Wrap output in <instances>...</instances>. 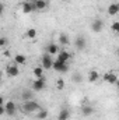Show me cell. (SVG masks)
<instances>
[{
    "mask_svg": "<svg viewBox=\"0 0 119 120\" xmlns=\"http://www.w3.org/2000/svg\"><path fill=\"white\" fill-rule=\"evenodd\" d=\"M45 50H46V53H49L51 56H53V55H58L59 53V46L56 43H49L45 48Z\"/></svg>",
    "mask_w": 119,
    "mask_h": 120,
    "instance_id": "obj_13",
    "label": "cell"
},
{
    "mask_svg": "<svg viewBox=\"0 0 119 120\" xmlns=\"http://www.w3.org/2000/svg\"><path fill=\"white\" fill-rule=\"evenodd\" d=\"M111 30L114 31V32H118V31H119V22H118V21L112 22V25H111Z\"/></svg>",
    "mask_w": 119,
    "mask_h": 120,
    "instance_id": "obj_27",
    "label": "cell"
},
{
    "mask_svg": "<svg viewBox=\"0 0 119 120\" xmlns=\"http://www.w3.org/2000/svg\"><path fill=\"white\" fill-rule=\"evenodd\" d=\"M52 63H53V59H52V56L49 55V53H44L42 56H41V67L44 68V70H51L52 68Z\"/></svg>",
    "mask_w": 119,
    "mask_h": 120,
    "instance_id": "obj_2",
    "label": "cell"
},
{
    "mask_svg": "<svg viewBox=\"0 0 119 120\" xmlns=\"http://www.w3.org/2000/svg\"><path fill=\"white\" fill-rule=\"evenodd\" d=\"M4 71H6V74H7L8 77H11V78L18 77V74H20V70H18V66H17V64H7Z\"/></svg>",
    "mask_w": 119,
    "mask_h": 120,
    "instance_id": "obj_6",
    "label": "cell"
},
{
    "mask_svg": "<svg viewBox=\"0 0 119 120\" xmlns=\"http://www.w3.org/2000/svg\"><path fill=\"white\" fill-rule=\"evenodd\" d=\"M3 106H4V115H7V116H14L17 113V106H16V103L13 101L4 102Z\"/></svg>",
    "mask_w": 119,
    "mask_h": 120,
    "instance_id": "obj_3",
    "label": "cell"
},
{
    "mask_svg": "<svg viewBox=\"0 0 119 120\" xmlns=\"http://www.w3.org/2000/svg\"><path fill=\"white\" fill-rule=\"evenodd\" d=\"M4 115V106H0V116Z\"/></svg>",
    "mask_w": 119,
    "mask_h": 120,
    "instance_id": "obj_30",
    "label": "cell"
},
{
    "mask_svg": "<svg viewBox=\"0 0 119 120\" xmlns=\"http://www.w3.org/2000/svg\"><path fill=\"white\" fill-rule=\"evenodd\" d=\"M7 43H8V39H7L6 36H0V48L7 46Z\"/></svg>",
    "mask_w": 119,
    "mask_h": 120,
    "instance_id": "obj_26",
    "label": "cell"
},
{
    "mask_svg": "<svg viewBox=\"0 0 119 120\" xmlns=\"http://www.w3.org/2000/svg\"><path fill=\"white\" fill-rule=\"evenodd\" d=\"M87 78H88V82H97L98 78H99V73L97 70H90Z\"/></svg>",
    "mask_w": 119,
    "mask_h": 120,
    "instance_id": "obj_15",
    "label": "cell"
},
{
    "mask_svg": "<svg viewBox=\"0 0 119 120\" xmlns=\"http://www.w3.org/2000/svg\"><path fill=\"white\" fill-rule=\"evenodd\" d=\"M14 63H16V64H25V63H27L25 55H21V53L16 55V56H14Z\"/></svg>",
    "mask_w": 119,
    "mask_h": 120,
    "instance_id": "obj_18",
    "label": "cell"
},
{
    "mask_svg": "<svg viewBox=\"0 0 119 120\" xmlns=\"http://www.w3.org/2000/svg\"><path fill=\"white\" fill-rule=\"evenodd\" d=\"M71 80H73L76 84H81V82H83V75H81L79 71H76V73L71 75Z\"/></svg>",
    "mask_w": 119,
    "mask_h": 120,
    "instance_id": "obj_23",
    "label": "cell"
},
{
    "mask_svg": "<svg viewBox=\"0 0 119 120\" xmlns=\"http://www.w3.org/2000/svg\"><path fill=\"white\" fill-rule=\"evenodd\" d=\"M41 108H39V103L36 102V101H34V99H31V101H24V105H23V112L24 113H34V112H36V110H39Z\"/></svg>",
    "mask_w": 119,
    "mask_h": 120,
    "instance_id": "obj_1",
    "label": "cell"
},
{
    "mask_svg": "<svg viewBox=\"0 0 119 120\" xmlns=\"http://www.w3.org/2000/svg\"><path fill=\"white\" fill-rule=\"evenodd\" d=\"M86 45H87L86 38H83V36H77V38H76V41H74V46H76V49H79V50H84V49H86Z\"/></svg>",
    "mask_w": 119,
    "mask_h": 120,
    "instance_id": "obj_10",
    "label": "cell"
},
{
    "mask_svg": "<svg viewBox=\"0 0 119 120\" xmlns=\"http://www.w3.org/2000/svg\"><path fill=\"white\" fill-rule=\"evenodd\" d=\"M20 7H21V11H23L24 14H31V13L35 10L32 1H23V3H20Z\"/></svg>",
    "mask_w": 119,
    "mask_h": 120,
    "instance_id": "obj_8",
    "label": "cell"
},
{
    "mask_svg": "<svg viewBox=\"0 0 119 120\" xmlns=\"http://www.w3.org/2000/svg\"><path fill=\"white\" fill-rule=\"evenodd\" d=\"M81 113H83V116L88 117V116H91V115L94 113V108H92L91 105H83V108H81Z\"/></svg>",
    "mask_w": 119,
    "mask_h": 120,
    "instance_id": "obj_17",
    "label": "cell"
},
{
    "mask_svg": "<svg viewBox=\"0 0 119 120\" xmlns=\"http://www.w3.org/2000/svg\"><path fill=\"white\" fill-rule=\"evenodd\" d=\"M1 78H3V74H1V71H0V82H1Z\"/></svg>",
    "mask_w": 119,
    "mask_h": 120,
    "instance_id": "obj_32",
    "label": "cell"
},
{
    "mask_svg": "<svg viewBox=\"0 0 119 120\" xmlns=\"http://www.w3.org/2000/svg\"><path fill=\"white\" fill-rule=\"evenodd\" d=\"M69 36L66 35V34H60L59 35V43L60 45H63V46H67L69 45Z\"/></svg>",
    "mask_w": 119,
    "mask_h": 120,
    "instance_id": "obj_22",
    "label": "cell"
},
{
    "mask_svg": "<svg viewBox=\"0 0 119 120\" xmlns=\"http://www.w3.org/2000/svg\"><path fill=\"white\" fill-rule=\"evenodd\" d=\"M70 57H71V55L67 52V50H59V53H58V59L59 61H62V63H67L69 60H70Z\"/></svg>",
    "mask_w": 119,
    "mask_h": 120,
    "instance_id": "obj_12",
    "label": "cell"
},
{
    "mask_svg": "<svg viewBox=\"0 0 119 120\" xmlns=\"http://www.w3.org/2000/svg\"><path fill=\"white\" fill-rule=\"evenodd\" d=\"M64 87H66V84H64V81H63L62 78H59V80L56 81V88H58L59 91H62L63 88H64Z\"/></svg>",
    "mask_w": 119,
    "mask_h": 120,
    "instance_id": "obj_25",
    "label": "cell"
},
{
    "mask_svg": "<svg viewBox=\"0 0 119 120\" xmlns=\"http://www.w3.org/2000/svg\"><path fill=\"white\" fill-rule=\"evenodd\" d=\"M62 1H69V0H62Z\"/></svg>",
    "mask_w": 119,
    "mask_h": 120,
    "instance_id": "obj_33",
    "label": "cell"
},
{
    "mask_svg": "<svg viewBox=\"0 0 119 120\" xmlns=\"http://www.w3.org/2000/svg\"><path fill=\"white\" fill-rule=\"evenodd\" d=\"M3 55H4L6 57H10V52H8V50H3Z\"/></svg>",
    "mask_w": 119,
    "mask_h": 120,
    "instance_id": "obj_29",
    "label": "cell"
},
{
    "mask_svg": "<svg viewBox=\"0 0 119 120\" xmlns=\"http://www.w3.org/2000/svg\"><path fill=\"white\" fill-rule=\"evenodd\" d=\"M32 73H34V75H35L36 78H41V77H44V68H42L41 66H36V67H34Z\"/></svg>",
    "mask_w": 119,
    "mask_h": 120,
    "instance_id": "obj_21",
    "label": "cell"
},
{
    "mask_svg": "<svg viewBox=\"0 0 119 120\" xmlns=\"http://www.w3.org/2000/svg\"><path fill=\"white\" fill-rule=\"evenodd\" d=\"M32 4H34V8L38 10V11H42V10H45L48 7V1L46 0H34Z\"/></svg>",
    "mask_w": 119,
    "mask_h": 120,
    "instance_id": "obj_11",
    "label": "cell"
},
{
    "mask_svg": "<svg viewBox=\"0 0 119 120\" xmlns=\"http://www.w3.org/2000/svg\"><path fill=\"white\" fill-rule=\"evenodd\" d=\"M102 28H104V21H102L101 18H97V20L92 21V24H91V30H92V32H101Z\"/></svg>",
    "mask_w": 119,
    "mask_h": 120,
    "instance_id": "obj_9",
    "label": "cell"
},
{
    "mask_svg": "<svg viewBox=\"0 0 119 120\" xmlns=\"http://www.w3.org/2000/svg\"><path fill=\"white\" fill-rule=\"evenodd\" d=\"M21 98H23L24 101H31V99H34V94H32V91L25 90V91H23Z\"/></svg>",
    "mask_w": 119,
    "mask_h": 120,
    "instance_id": "obj_20",
    "label": "cell"
},
{
    "mask_svg": "<svg viewBox=\"0 0 119 120\" xmlns=\"http://www.w3.org/2000/svg\"><path fill=\"white\" fill-rule=\"evenodd\" d=\"M48 115H49V113H48V110L41 108V109L38 110V113H36V119H38V120H45L46 117H48Z\"/></svg>",
    "mask_w": 119,
    "mask_h": 120,
    "instance_id": "obj_19",
    "label": "cell"
},
{
    "mask_svg": "<svg viewBox=\"0 0 119 120\" xmlns=\"http://www.w3.org/2000/svg\"><path fill=\"white\" fill-rule=\"evenodd\" d=\"M45 85H46V80H45V77L36 78L35 81H32V91H35V92H41L42 90H45Z\"/></svg>",
    "mask_w": 119,
    "mask_h": 120,
    "instance_id": "obj_4",
    "label": "cell"
},
{
    "mask_svg": "<svg viewBox=\"0 0 119 120\" xmlns=\"http://www.w3.org/2000/svg\"><path fill=\"white\" fill-rule=\"evenodd\" d=\"M27 36H28L30 39L36 38V30H35V28H30V30L27 31Z\"/></svg>",
    "mask_w": 119,
    "mask_h": 120,
    "instance_id": "obj_24",
    "label": "cell"
},
{
    "mask_svg": "<svg viewBox=\"0 0 119 120\" xmlns=\"http://www.w3.org/2000/svg\"><path fill=\"white\" fill-rule=\"evenodd\" d=\"M0 50H1V48H0Z\"/></svg>",
    "mask_w": 119,
    "mask_h": 120,
    "instance_id": "obj_34",
    "label": "cell"
},
{
    "mask_svg": "<svg viewBox=\"0 0 119 120\" xmlns=\"http://www.w3.org/2000/svg\"><path fill=\"white\" fill-rule=\"evenodd\" d=\"M52 68L55 71H59V73H67L69 71V64L67 63H62V61L55 59L53 63H52Z\"/></svg>",
    "mask_w": 119,
    "mask_h": 120,
    "instance_id": "obj_5",
    "label": "cell"
},
{
    "mask_svg": "<svg viewBox=\"0 0 119 120\" xmlns=\"http://www.w3.org/2000/svg\"><path fill=\"white\" fill-rule=\"evenodd\" d=\"M4 102H6V101H4V98H3V96H0V106H3V105H4Z\"/></svg>",
    "mask_w": 119,
    "mask_h": 120,
    "instance_id": "obj_31",
    "label": "cell"
},
{
    "mask_svg": "<svg viewBox=\"0 0 119 120\" xmlns=\"http://www.w3.org/2000/svg\"><path fill=\"white\" fill-rule=\"evenodd\" d=\"M119 13V4L118 3H112L108 6V15H116Z\"/></svg>",
    "mask_w": 119,
    "mask_h": 120,
    "instance_id": "obj_16",
    "label": "cell"
},
{
    "mask_svg": "<svg viewBox=\"0 0 119 120\" xmlns=\"http://www.w3.org/2000/svg\"><path fill=\"white\" fill-rule=\"evenodd\" d=\"M70 119V110L67 108H62L58 113V120H69Z\"/></svg>",
    "mask_w": 119,
    "mask_h": 120,
    "instance_id": "obj_14",
    "label": "cell"
},
{
    "mask_svg": "<svg viewBox=\"0 0 119 120\" xmlns=\"http://www.w3.org/2000/svg\"><path fill=\"white\" fill-rule=\"evenodd\" d=\"M102 78H104V81L108 82V84H116V82H118V75H116L114 71H108V73H105Z\"/></svg>",
    "mask_w": 119,
    "mask_h": 120,
    "instance_id": "obj_7",
    "label": "cell"
},
{
    "mask_svg": "<svg viewBox=\"0 0 119 120\" xmlns=\"http://www.w3.org/2000/svg\"><path fill=\"white\" fill-rule=\"evenodd\" d=\"M3 13H4V4L0 1V15H3Z\"/></svg>",
    "mask_w": 119,
    "mask_h": 120,
    "instance_id": "obj_28",
    "label": "cell"
}]
</instances>
